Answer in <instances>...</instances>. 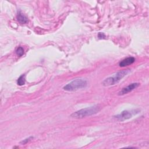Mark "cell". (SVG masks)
I'll return each instance as SVG.
<instances>
[{
  "mask_svg": "<svg viewBox=\"0 0 149 149\" xmlns=\"http://www.w3.org/2000/svg\"><path fill=\"white\" fill-rule=\"evenodd\" d=\"M140 111V110L139 109L125 110L123 111L120 113L114 116V118L119 121H123L132 118L134 115H136L137 113H139Z\"/></svg>",
  "mask_w": 149,
  "mask_h": 149,
  "instance_id": "obj_4",
  "label": "cell"
},
{
  "mask_svg": "<svg viewBox=\"0 0 149 149\" xmlns=\"http://www.w3.org/2000/svg\"><path fill=\"white\" fill-rule=\"evenodd\" d=\"M17 21L20 23L21 24H26L29 22L28 18L23 14L22 13V12L19 11L17 12V16H16Z\"/></svg>",
  "mask_w": 149,
  "mask_h": 149,
  "instance_id": "obj_7",
  "label": "cell"
},
{
  "mask_svg": "<svg viewBox=\"0 0 149 149\" xmlns=\"http://www.w3.org/2000/svg\"><path fill=\"white\" fill-rule=\"evenodd\" d=\"M130 72V69L123 70L122 71H119L113 76L108 77L106 78L102 81V85L104 86H113L118 83L122 78H123L125 76H126Z\"/></svg>",
  "mask_w": 149,
  "mask_h": 149,
  "instance_id": "obj_2",
  "label": "cell"
},
{
  "mask_svg": "<svg viewBox=\"0 0 149 149\" xmlns=\"http://www.w3.org/2000/svg\"><path fill=\"white\" fill-rule=\"evenodd\" d=\"M139 86H140L139 83H132L130 84L129 85H128L127 86H126L125 87H123L118 93V95H125L126 94H127L128 93L131 92L132 91H133L135 88H137Z\"/></svg>",
  "mask_w": 149,
  "mask_h": 149,
  "instance_id": "obj_5",
  "label": "cell"
},
{
  "mask_svg": "<svg viewBox=\"0 0 149 149\" xmlns=\"http://www.w3.org/2000/svg\"><path fill=\"white\" fill-rule=\"evenodd\" d=\"M87 85V81L84 79H76L65 85L63 89L65 91H74L79 89L85 88Z\"/></svg>",
  "mask_w": 149,
  "mask_h": 149,
  "instance_id": "obj_3",
  "label": "cell"
},
{
  "mask_svg": "<svg viewBox=\"0 0 149 149\" xmlns=\"http://www.w3.org/2000/svg\"><path fill=\"white\" fill-rule=\"evenodd\" d=\"M17 84L19 86H23L25 84V75L22 74L17 80Z\"/></svg>",
  "mask_w": 149,
  "mask_h": 149,
  "instance_id": "obj_8",
  "label": "cell"
},
{
  "mask_svg": "<svg viewBox=\"0 0 149 149\" xmlns=\"http://www.w3.org/2000/svg\"><path fill=\"white\" fill-rule=\"evenodd\" d=\"M33 138H34V137H32V136L29 137H27V138H26V139L23 140L22 141H20V144H27L28 142L30 141Z\"/></svg>",
  "mask_w": 149,
  "mask_h": 149,
  "instance_id": "obj_10",
  "label": "cell"
},
{
  "mask_svg": "<svg viewBox=\"0 0 149 149\" xmlns=\"http://www.w3.org/2000/svg\"><path fill=\"white\" fill-rule=\"evenodd\" d=\"M100 109L101 108L99 105H95L90 107H87L78 110L71 114L70 116L73 118L76 119L83 118L84 117L89 116L98 113L100 111Z\"/></svg>",
  "mask_w": 149,
  "mask_h": 149,
  "instance_id": "obj_1",
  "label": "cell"
},
{
  "mask_svg": "<svg viewBox=\"0 0 149 149\" xmlns=\"http://www.w3.org/2000/svg\"><path fill=\"white\" fill-rule=\"evenodd\" d=\"M105 37H106V36H105V35L104 33H102V32L98 33V38L104 39V38H105Z\"/></svg>",
  "mask_w": 149,
  "mask_h": 149,
  "instance_id": "obj_11",
  "label": "cell"
},
{
  "mask_svg": "<svg viewBox=\"0 0 149 149\" xmlns=\"http://www.w3.org/2000/svg\"><path fill=\"white\" fill-rule=\"evenodd\" d=\"M16 53L18 56H22L24 54V49H23V48L22 47H19L17 48L16 51Z\"/></svg>",
  "mask_w": 149,
  "mask_h": 149,
  "instance_id": "obj_9",
  "label": "cell"
},
{
  "mask_svg": "<svg viewBox=\"0 0 149 149\" xmlns=\"http://www.w3.org/2000/svg\"><path fill=\"white\" fill-rule=\"evenodd\" d=\"M135 58L133 56H130V57H127L124 59H123L122 61H121L119 62V66L120 67H125L126 66H129L132 65V63H133L135 62Z\"/></svg>",
  "mask_w": 149,
  "mask_h": 149,
  "instance_id": "obj_6",
  "label": "cell"
}]
</instances>
